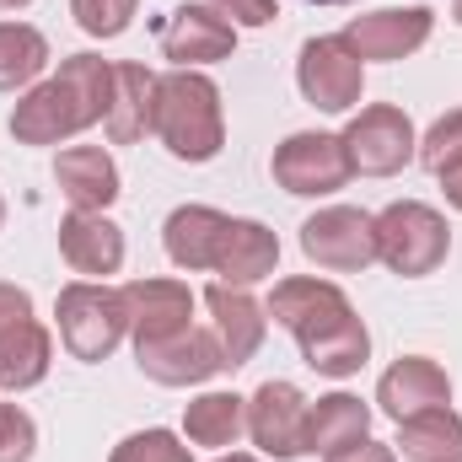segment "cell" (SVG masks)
<instances>
[{"mask_svg": "<svg viewBox=\"0 0 462 462\" xmlns=\"http://www.w3.org/2000/svg\"><path fill=\"white\" fill-rule=\"evenodd\" d=\"M134 5L140 0H70V16L87 38H118L134 22Z\"/></svg>", "mask_w": 462, "mask_h": 462, "instance_id": "cell-29", "label": "cell"}, {"mask_svg": "<svg viewBox=\"0 0 462 462\" xmlns=\"http://www.w3.org/2000/svg\"><path fill=\"white\" fill-rule=\"evenodd\" d=\"M22 318H32V296L22 285H0V334H11Z\"/></svg>", "mask_w": 462, "mask_h": 462, "instance_id": "cell-32", "label": "cell"}, {"mask_svg": "<svg viewBox=\"0 0 462 462\" xmlns=\"http://www.w3.org/2000/svg\"><path fill=\"white\" fill-rule=\"evenodd\" d=\"M452 22H462V0H452Z\"/></svg>", "mask_w": 462, "mask_h": 462, "instance_id": "cell-38", "label": "cell"}, {"mask_svg": "<svg viewBox=\"0 0 462 462\" xmlns=\"http://www.w3.org/2000/svg\"><path fill=\"white\" fill-rule=\"evenodd\" d=\"M108 92H114V65L97 54H70L60 65V76L27 87V97L11 108V134L22 145L76 140L81 129L108 118Z\"/></svg>", "mask_w": 462, "mask_h": 462, "instance_id": "cell-2", "label": "cell"}, {"mask_svg": "<svg viewBox=\"0 0 462 462\" xmlns=\"http://www.w3.org/2000/svg\"><path fill=\"white\" fill-rule=\"evenodd\" d=\"M32 447H38L32 414H22L16 403H0V462H32Z\"/></svg>", "mask_w": 462, "mask_h": 462, "instance_id": "cell-30", "label": "cell"}, {"mask_svg": "<svg viewBox=\"0 0 462 462\" xmlns=\"http://www.w3.org/2000/svg\"><path fill=\"white\" fill-rule=\"evenodd\" d=\"M296 87L312 108L323 114H349L365 92V65L355 60L345 38H307L301 43V60H296Z\"/></svg>", "mask_w": 462, "mask_h": 462, "instance_id": "cell-9", "label": "cell"}, {"mask_svg": "<svg viewBox=\"0 0 462 462\" xmlns=\"http://www.w3.org/2000/svg\"><path fill=\"white\" fill-rule=\"evenodd\" d=\"M60 253H65V263H70L76 274L108 280V274L124 269V231H118L108 216H81V210H70V216L60 221Z\"/></svg>", "mask_w": 462, "mask_h": 462, "instance_id": "cell-20", "label": "cell"}, {"mask_svg": "<svg viewBox=\"0 0 462 462\" xmlns=\"http://www.w3.org/2000/svg\"><path fill=\"white\" fill-rule=\"evenodd\" d=\"M301 253L318 269L360 274L365 263H376V216H365L355 205H328L301 221Z\"/></svg>", "mask_w": 462, "mask_h": 462, "instance_id": "cell-8", "label": "cell"}, {"mask_svg": "<svg viewBox=\"0 0 462 462\" xmlns=\"http://www.w3.org/2000/svg\"><path fill=\"white\" fill-rule=\"evenodd\" d=\"M216 462H258V457H247V452H231V457H216Z\"/></svg>", "mask_w": 462, "mask_h": 462, "instance_id": "cell-36", "label": "cell"}, {"mask_svg": "<svg viewBox=\"0 0 462 462\" xmlns=\"http://www.w3.org/2000/svg\"><path fill=\"white\" fill-rule=\"evenodd\" d=\"M263 312L301 345V360L318 371V376H355L365 360H371V334L365 323L355 318L349 296L334 280H318V274H296V280H280L263 301Z\"/></svg>", "mask_w": 462, "mask_h": 462, "instance_id": "cell-1", "label": "cell"}, {"mask_svg": "<svg viewBox=\"0 0 462 462\" xmlns=\"http://www.w3.org/2000/svg\"><path fill=\"white\" fill-rule=\"evenodd\" d=\"M156 43H162V54H167L178 70H199V65L231 60V49H236V27H231L210 0H205V5L183 0V5H172V11H167V22H162Z\"/></svg>", "mask_w": 462, "mask_h": 462, "instance_id": "cell-11", "label": "cell"}, {"mask_svg": "<svg viewBox=\"0 0 462 462\" xmlns=\"http://www.w3.org/2000/svg\"><path fill=\"white\" fill-rule=\"evenodd\" d=\"M274 183L296 199H323V194H339L349 178V156L339 134H323V129H301L291 134L285 145H274V162H269Z\"/></svg>", "mask_w": 462, "mask_h": 462, "instance_id": "cell-7", "label": "cell"}, {"mask_svg": "<svg viewBox=\"0 0 462 462\" xmlns=\"http://www.w3.org/2000/svg\"><path fill=\"white\" fill-rule=\"evenodd\" d=\"M307 398L296 382H263L253 398H247V436L263 457L291 462L307 457Z\"/></svg>", "mask_w": 462, "mask_h": 462, "instance_id": "cell-10", "label": "cell"}, {"mask_svg": "<svg viewBox=\"0 0 462 462\" xmlns=\"http://www.w3.org/2000/svg\"><path fill=\"white\" fill-rule=\"evenodd\" d=\"M114 145H134L156 129V76L134 60L114 65V92H108V118H103Z\"/></svg>", "mask_w": 462, "mask_h": 462, "instance_id": "cell-19", "label": "cell"}, {"mask_svg": "<svg viewBox=\"0 0 462 462\" xmlns=\"http://www.w3.org/2000/svg\"><path fill=\"white\" fill-rule=\"evenodd\" d=\"M118 291L129 307V339L134 345L172 339V334L194 328V291L183 280H129Z\"/></svg>", "mask_w": 462, "mask_h": 462, "instance_id": "cell-15", "label": "cell"}, {"mask_svg": "<svg viewBox=\"0 0 462 462\" xmlns=\"http://www.w3.org/2000/svg\"><path fill=\"white\" fill-rule=\"evenodd\" d=\"M328 462H398V452L365 436V441H355V447H345V452H334Z\"/></svg>", "mask_w": 462, "mask_h": 462, "instance_id": "cell-33", "label": "cell"}, {"mask_svg": "<svg viewBox=\"0 0 462 462\" xmlns=\"http://www.w3.org/2000/svg\"><path fill=\"white\" fill-rule=\"evenodd\" d=\"M452 253V226L441 210L420 205V199H398L376 216V258L403 274V280H420V274H436Z\"/></svg>", "mask_w": 462, "mask_h": 462, "instance_id": "cell-5", "label": "cell"}, {"mask_svg": "<svg viewBox=\"0 0 462 462\" xmlns=\"http://www.w3.org/2000/svg\"><path fill=\"white\" fill-rule=\"evenodd\" d=\"M205 307H210V334L226 355V371L247 365L269 334V312L247 296V285H221V280L205 291Z\"/></svg>", "mask_w": 462, "mask_h": 462, "instance_id": "cell-17", "label": "cell"}, {"mask_svg": "<svg viewBox=\"0 0 462 462\" xmlns=\"http://www.w3.org/2000/svg\"><path fill=\"white\" fill-rule=\"evenodd\" d=\"M178 162H216L226 145L221 87L205 70H167L156 76V129H151Z\"/></svg>", "mask_w": 462, "mask_h": 462, "instance_id": "cell-3", "label": "cell"}, {"mask_svg": "<svg viewBox=\"0 0 462 462\" xmlns=\"http://www.w3.org/2000/svg\"><path fill=\"white\" fill-rule=\"evenodd\" d=\"M376 403L387 420H414L425 409H447L452 403V376L430 360V355H403L387 365V376L376 382Z\"/></svg>", "mask_w": 462, "mask_h": 462, "instance_id": "cell-16", "label": "cell"}, {"mask_svg": "<svg viewBox=\"0 0 462 462\" xmlns=\"http://www.w3.org/2000/svg\"><path fill=\"white\" fill-rule=\"evenodd\" d=\"M54 318H60V339L76 360L97 365L108 360L124 334H129V307H124V291L103 285V280H70L54 301Z\"/></svg>", "mask_w": 462, "mask_h": 462, "instance_id": "cell-4", "label": "cell"}, {"mask_svg": "<svg viewBox=\"0 0 462 462\" xmlns=\"http://www.w3.org/2000/svg\"><path fill=\"white\" fill-rule=\"evenodd\" d=\"M49 70V38L27 22H0V92H22Z\"/></svg>", "mask_w": 462, "mask_h": 462, "instance_id": "cell-26", "label": "cell"}, {"mask_svg": "<svg viewBox=\"0 0 462 462\" xmlns=\"http://www.w3.org/2000/svg\"><path fill=\"white\" fill-rule=\"evenodd\" d=\"M339 140H345L349 172H360V178H393V172H403V167L420 156L414 124H409L403 108H393V103L360 108V114L345 124Z\"/></svg>", "mask_w": 462, "mask_h": 462, "instance_id": "cell-6", "label": "cell"}, {"mask_svg": "<svg viewBox=\"0 0 462 462\" xmlns=\"http://www.w3.org/2000/svg\"><path fill=\"white\" fill-rule=\"evenodd\" d=\"M221 16H226L231 27H269L280 11H274V0H210Z\"/></svg>", "mask_w": 462, "mask_h": 462, "instance_id": "cell-31", "label": "cell"}, {"mask_svg": "<svg viewBox=\"0 0 462 462\" xmlns=\"http://www.w3.org/2000/svg\"><path fill=\"white\" fill-rule=\"evenodd\" d=\"M280 269V236L263 226V221H236L226 242V258H221V285H258Z\"/></svg>", "mask_w": 462, "mask_h": 462, "instance_id": "cell-23", "label": "cell"}, {"mask_svg": "<svg viewBox=\"0 0 462 462\" xmlns=\"http://www.w3.org/2000/svg\"><path fill=\"white\" fill-rule=\"evenodd\" d=\"M307 5H355V0H307Z\"/></svg>", "mask_w": 462, "mask_h": 462, "instance_id": "cell-37", "label": "cell"}, {"mask_svg": "<svg viewBox=\"0 0 462 462\" xmlns=\"http://www.w3.org/2000/svg\"><path fill=\"white\" fill-rule=\"evenodd\" d=\"M22 5H32V0H0V11H22Z\"/></svg>", "mask_w": 462, "mask_h": 462, "instance_id": "cell-35", "label": "cell"}, {"mask_svg": "<svg viewBox=\"0 0 462 462\" xmlns=\"http://www.w3.org/2000/svg\"><path fill=\"white\" fill-rule=\"evenodd\" d=\"M54 365V339L38 318H22L11 334H0V387L5 393H27L49 376Z\"/></svg>", "mask_w": 462, "mask_h": 462, "instance_id": "cell-22", "label": "cell"}, {"mask_svg": "<svg viewBox=\"0 0 462 462\" xmlns=\"http://www.w3.org/2000/svg\"><path fill=\"white\" fill-rule=\"evenodd\" d=\"M242 430H247V398H236V393H199L183 409V436L194 447L221 452V447H236Z\"/></svg>", "mask_w": 462, "mask_h": 462, "instance_id": "cell-24", "label": "cell"}, {"mask_svg": "<svg viewBox=\"0 0 462 462\" xmlns=\"http://www.w3.org/2000/svg\"><path fill=\"white\" fill-rule=\"evenodd\" d=\"M0 226H5V199H0Z\"/></svg>", "mask_w": 462, "mask_h": 462, "instance_id": "cell-39", "label": "cell"}, {"mask_svg": "<svg viewBox=\"0 0 462 462\" xmlns=\"http://www.w3.org/2000/svg\"><path fill=\"white\" fill-rule=\"evenodd\" d=\"M54 183H60L65 205L81 210V216H103L118 199V167L103 145H70V151H60L54 156Z\"/></svg>", "mask_w": 462, "mask_h": 462, "instance_id": "cell-18", "label": "cell"}, {"mask_svg": "<svg viewBox=\"0 0 462 462\" xmlns=\"http://www.w3.org/2000/svg\"><path fill=\"white\" fill-rule=\"evenodd\" d=\"M436 32V11L430 5H398V11H371V16H355L345 38L355 49V60H409L414 49H425Z\"/></svg>", "mask_w": 462, "mask_h": 462, "instance_id": "cell-13", "label": "cell"}, {"mask_svg": "<svg viewBox=\"0 0 462 462\" xmlns=\"http://www.w3.org/2000/svg\"><path fill=\"white\" fill-rule=\"evenodd\" d=\"M441 189H447V205H457V210H462V167L441 172Z\"/></svg>", "mask_w": 462, "mask_h": 462, "instance_id": "cell-34", "label": "cell"}, {"mask_svg": "<svg viewBox=\"0 0 462 462\" xmlns=\"http://www.w3.org/2000/svg\"><path fill=\"white\" fill-rule=\"evenodd\" d=\"M134 365L156 382V387H199L216 371H226V355L216 345L210 328H183L172 339H151L134 345Z\"/></svg>", "mask_w": 462, "mask_h": 462, "instance_id": "cell-12", "label": "cell"}, {"mask_svg": "<svg viewBox=\"0 0 462 462\" xmlns=\"http://www.w3.org/2000/svg\"><path fill=\"white\" fill-rule=\"evenodd\" d=\"M108 462H194V452L172 436V430H134L114 447Z\"/></svg>", "mask_w": 462, "mask_h": 462, "instance_id": "cell-28", "label": "cell"}, {"mask_svg": "<svg viewBox=\"0 0 462 462\" xmlns=\"http://www.w3.org/2000/svg\"><path fill=\"white\" fill-rule=\"evenodd\" d=\"M365 436H371V409L355 393H328L307 409V452H318V457H334Z\"/></svg>", "mask_w": 462, "mask_h": 462, "instance_id": "cell-21", "label": "cell"}, {"mask_svg": "<svg viewBox=\"0 0 462 462\" xmlns=\"http://www.w3.org/2000/svg\"><path fill=\"white\" fill-rule=\"evenodd\" d=\"M420 162H425V172H452L462 167V108L452 114H441L430 129H425V140H420Z\"/></svg>", "mask_w": 462, "mask_h": 462, "instance_id": "cell-27", "label": "cell"}, {"mask_svg": "<svg viewBox=\"0 0 462 462\" xmlns=\"http://www.w3.org/2000/svg\"><path fill=\"white\" fill-rule=\"evenodd\" d=\"M231 216L210 210V205H178L162 226V247L178 269L189 274H216L221 258H226V242H231Z\"/></svg>", "mask_w": 462, "mask_h": 462, "instance_id": "cell-14", "label": "cell"}, {"mask_svg": "<svg viewBox=\"0 0 462 462\" xmlns=\"http://www.w3.org/2000/svg\"><path fill=\"white\" fill-rule=\"evenodd\" d=\"M398 452L409 462H462V414L425 409L398 425Z\"/></svg>", "mask_w": 462, "mask_h": 462, "instance_id": "cell-25", "label": "cell"}]
</instances>
